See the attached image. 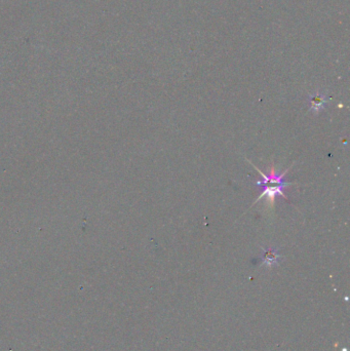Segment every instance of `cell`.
<instances>
[{
	"label": "cell",
	"instance_id": "cell-2",
	"mask_svg": "<svg viewBox=\"0 0 350 351\" xmlns=\"http://www.w3.org/2000/svg\"><path fill=\"white\" fill-rule=\"evenodd\" d=\"M280 259V255L278 250L275 249H264V256H263V264H265L267 267L278 264Z\"/></svg>",
	"mask_w": 350,
	"mask_h": 351
},
{
	"label": "cell",
	"instance_id": "cell-1",
	"mask_svg": "<svg viewBox=\"0 0 350 351\" xmlns=\"http://www.w3.org/2000/svg\"><path fill=\"white\" fill-rule=\"evenodd\" d=\"M289 185H292V183H285V184H281V185H274V186H267V185H263V186H259L260 188H262V193L259 195V197L257 198V200L255 201V203L253 205H255L256 203H258V201L263 198V197H266L267 199V203H269V205L273 208L274 206V203H275V198H277V196L279 195H281L282 197H284L286 200H289V198L286 197V195L284 194V188L286 186Z\"/></svg>",
	"mask_w": 350,
	"mask_h": 351
},
{
	"label": "cell",
	"instance_id": "cell-3",
	"mask_svg": "<svg viewBox=\"0 0 350 351\" xmlns=\"http://www.w3.org/2000/svg\"><path fill=\"white\" fill-rule=\"evenodd\" d=\"M310 110L313 112H320L321 110H323L325 108V105L327 103V99L325 95H322L320 94H317L314 97H311L310 99Z\"/></svg>",
	"mask_w": 350,
	"mask_h": 351
}]
</instances>
